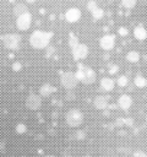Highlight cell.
<instances>
[{
	"label": "cell",
	"instance_id": "1",
	"mask_svg": "<svg viewBox=\"0 0 147 157\" xmlns=\"http://www.w3.org/2000/svg\"><path fill=\"white\" fill-rule=\"evenodd\" d=\"M51 37H53V33L51 32H45V31L37 29V31H34L31 34L29 43L36 49H44V48H48L49 47Z\"/></svg>",
	"mask_w": 147,
	"mask_h": 157
},
{
	"label": "cell",
	"instance_id": "2",
	"mask_svg": "<svg viewBox=\"0 0 147 157\" xmlns=\"http://www.w3.org/2000/svg\"><path fill=\"white\" fill-rule=\"evenodd\" d=\"M76 76L78 78L80 82H82L83 85H92L96 82L97 80V75L96 71L83 64H78L77 65V70H76Z\"/></svg>",
	"mask_w": 147,
	"mask_h": 157
},
{
	"label": "cell",
	"instance_id": "3",
	"mask_svg": "<svg viewBox=\"0 0 147 157\" xmlns=\"http://www.w3.org/2000/svg\"><path fill=\"white\" fill-rule=\"evenodd\" d=\"M65 121L70 128H78L83 123V113L77 108L69 109L65 114Z\"/></svg>",
	"mask_w": 147,
	"mask_h": 157
},
{
	"label": "cell",
	"instance_id": "4",
	"mask_svg": "<svg viewBox=\"0 0 147 157\" xmlns=\"http://www.w3.org/2000/svg\"><path fill=\"white\" fill-rule=\"evenodd\" d=\"M78 82L80 81L76 76V72H74V71H64V72L60 74V83L67 91L74 90L77 86Z\"/></svg>",
	"mask_w": 147,
	"mask_h": 157
},
{
	"label": "cell",
	"instance_id": "5",
	"mask_svg": "<svg viewBox=\"0 0 147 157\" xmlns=\"http://www.w3.org/2000/svg\"><path fill=\"white\" fill-rule=\"evenodd\" d=\"M1 40L4 42V45L9 49H18L20 48V44H21V37L16 33H6V34H2L1 37Z\"/></svg>",
	"mask_w": 147,
	"mask_h": 157
},
{
	"label": "cell",
	"instance_id": "6",
	"mask_svg": "<svg viewBox=\"0 0 147 157\" xmlns=\"http://www.w3.org/2000/svg\"><path fill=\"white\" fill-rule=\"evenodd\" d=\"M71 52H72V56H74V59L75 60H83V59H86L87 56H88V53H89V50H88V47L86 45V44H83V43H78L75 48H72L71 49Z\"/></svg>",
	"mask_w": 147,
	"mask_h": 157
},
{
	"label": "cell",
	"instance_id": "7",
	"mask_svg": "<svg viewBox=\"0 0 147 157\" xmlns=\"http://www.w3.org/2000/svg\"><path fill=\"white\" fill-rule=\"evenodd\" d=\"M26 105H27L28 109H32V110L39 109L40 105H42V96L36 94V93L28 94L27 98H26Z\"/></svg>",
	"mask_w": 147,
	"mask_h": 157
},
{
	"label": "cell",
	"instance_id": "8",
	"mask_svg": "<svg viewBox=\"0 0 147 157\" xmlns=\"http://www.w3.org/2000/svg\"><path fill=\"white\" fill-rule=\"evenodd\" d=\"M31 21H32V17H31V13L29 12H26L23 15H21L20 17H17L16 20V26L20 31H27L29 27H31Z\"/></svg>",
	"mask_w": 147,
	"mask_h": 157
},
{
	"label": "cell",
	"instance_id": "9",
	"mask_svg": "<svg viewBox=\"0 0 147 157\" xmlns=\"http://www.w3.org/2000/svg\"><path fill=\"white\" fill-rule=\"evenodd\" d=\"M99 45L103 50H111L115 45V36L113 34H104L99 39Z\"/></svg>",
	"mask_w": 147,
	"mask_h": 157
},
{
	"label": "cell",
	"instance_id": "10",
	"mask_svg": "<svg viewBox=\"0 0 147 157\" xmlns=\"http://www.w3.org/2000/svg\"><path fill=\"white\" fill-rule=\"evenodd\" d=\"M109 99L110 98L107 94H98L93 99V105H94V108H97L99 110H105L109 105Z\"/></svg>",
	"mask_w": 147,
	"mask_h": 157
},
{
	"label": "cell",
	"instance_id": "11",
	"mask_svg": "<svg viewBox=\"0 0 147 157\" xmlns=\"http://www.w3.org/2000/svg\"><path fill=\"white\" fill-rule=\"evenodd\" d=\"M80 18H81V11H80V9L71 7V9L66 10V12H65V20L67 22L74 23V22H77Z\"/></svg>",
	"mask_w": 147,
	"mask_h": 157
},
{
	"label": "cell",
	"instance_id": "12",
	"mask_svg": "<svg viewBox=\"0 0 147 157\" xmlns=\"http://www.w3.org/2000/svg\"><path fill=\"white\" fill-rule=\"evenodd\" d=\"M118 105L123 110H129L131 108V105H132V97L130 94H127V93L121 94L118 98Z\"/></svg>",
	"mask_w": 147,
	"mask_h": 157
},
{
	"label": "cell",
	"instance_id": "13",
	"mask_svg": "<svg viewBox=\"0 0 147 157\" xmlns=\"http://www.w3.org/2000/svg\"><path fill=\"white\" fill-rule=\"evenodd\" d=\"M115 87V81L111 78V77H103L100 80V88L104 91V92H110L113 91Z\"/></svg>",
	"mask_w": 147,
	"mask_h": 157
},
{
	"label": "cell",
	"instance_id": "14",
	"mask_svg": "<svg viewBox=\"0 0 147 157\" xmlns=\"http://www.w3.org/2000/svg\"><path fill=\"white\" fill-rule=\"evenodd\" d=\"M134 37L137 40H145L147 38V29L143 26H141V25L136 26L134 28Z\"/></svg>",
	"mask_w": 147,
	"mask_h": 157
},
{
	"label": "cell",
	"instance_id": "15",
	"mask_svg": "<svg viewBox=\"0 0 147 157\" xmlns=\"http://www.w3.org/2000/svg\"><path fill=\"white\" fill-rule=\"evenodd\" d=\"M54 92H56V88L53 87V86L49 85V83H44V85H42L40 88H39V94L43 96V97H48V96H50V94L54 93Z\"/></svg>",
	"mask_w": 147,
	"mask_h": 157
},
{
	"label": "cell",
	"instance_id": "16",
	"mask_svg": "<svg viewBox=\"0 0 147 157\" xmlns=\"http://www.w3.org/2000/svg\"><path fill=\"white\" fill-rule=\"evenodd\" d=\"M134 85L137 88H145V87H147V77L142 76L141 74L136 75L135 78H134Z\"/></svg>",
	"mask_w": 147,
	"mask_h": 157
},
{
	"label": "cell",
	"instance_id": "17",
	"mask_svg": "<svg viewBox=\"0 0 147 157\" xmlns=\"http://www.w3.org/2000/svg\"><path fill=\"white\" fill-rule=\"evenodd\" d=\"M140 53L138 52H136V50H130L127 54H126V60L129 61V63H131V64H136V63H138L140 61Z\"/></svg>",
	"mask_w": 147,
	"mask_h": 157
},
{
	"label": "cell",
	"instance_id": "18",
	"mask_svg": "<svg viewBox=\"0 0 147 157\" xmlns=\"http://www.w3.org/2000/svg\"><path fill=\"white\" fill-rule=\"evenodd\" d=\"M26 12H28V9H27V6H26L24 4H16V5H15V7H13V13H15L17 17H20L21 15H23V13H26Z\"/></svg>",
	"mask_w": 147,
	"mask_h": 157
},
{
	"label": "cell",
	"instance_id": "19",
	"mask_svg": "<svg viewBox=\"0 0 147 157\" xmlns=\"http://www.w3.org/2000/svg\"><path fill=\"white\" fill-rule=\"evenodd\" d=\"M116 85L119 87H126V86H129V77L126 75H120L116 78Z\"/></svg>",
	"mask_w": 147,
	"mask_h": 157
},
{
	"label": "cell",
	"instance_id": "20",
	"mask_svg": "<svg viewBox=\"0 0 147 157\" xmlns=\"http://www.w3.org/2000/svg\"><path fill=\"white\" fill-rule=\"evenodd\" d=\"M92 13V17H93V20L94 21H98V20H100V18H103V16H104V10L103 9H100L99 6L93 11V12H91Z\"/></svg>",
	"mask_w": 147,
	"mask_h": 157
},
{
	"label": "cell",
	"instance_id": "21",
	"mask_svg": "<svg viewBox=\"0 0 147 157\" xmlns=\"http://www.w3.org/2000/svg\"><path fill=\"white\" fill-rule=\"evenodd\" d=\"M137 4V0H121V5L125 7V9H134Z\"/></svg>",
	"mask_w": 147,
	"mask_h": 157
},
{
	"label": "cell",
	"instance_id": "22",
	"mask_svg": "<svg viewBox=\"0 0 147 157\" xmlns=\"http://www.w3.org/2000/svg\"><path fill=\"white\" fill-rule=\"evenodd\" d=\"M78 43H80V42H78V38H77L74 33H70V36H69V45H70V48H71V49L75 48Z\"/></svg>",
	"mask_w": 147,
	"mask_h": 157
},
{
	"label": "cell",
	"instance_id": "23",
	"mask_svg": "<svg viewBox=\"0 0 147 157\" xmlns=\"http://www.w3.org/2000/svg\"><path fill=\"white\" fill-rule=\"evenodd\" d=\"M97 7H98V4H97L94 0H89V1L87 2V9H88L91 12H93Z\"/></svg>",
	"mask_w": 147,
	"mask_h": 157
},
{
	"label": "cell",
	"instance_id": "24",
	"mask_svg": "<svg viewBox=\"0 0 147 157\" xmlns=\"http://www.w3.org/2000/svg\"><path fill=\"white\" fill-rule=\"evenodd\" d=\"M26 130H27V126H26L23 123H20V124L16 125V131H17L18 134H24Z\"/></svg>",
	"mask_w": 147,
	"mask_h": 157
},
{
	"label": "cell",
	"instance_id": "25",
	"mask_svg": "<svg viewBox=\"0 0 147 157\" xmlns=\"http://www.w3.org/2000/svg\"><path fill=\"white\" fill-rule=\"evenodd\" d=\"M118 34H119V36H121V37H126V36L129 34V29H127L126 27L121 26V27H119V28H118Z\"/></svg>",
	"mask_w": 147,
	"mask_h": 157
},
{
	"label": "cell",
	"instance_id": "26",
	"mask_svg": "<svg viewBox=\"0 0 147 157\" xmlns=\"http://www.w3.org/2000/svg\"><path fill=\"white\" fill-rule=\"evenodd\" d=\"M118 71H119V66L116 64H111L109 66V74L110 75H115V74H118Z\"/></svg>",
	"mask_w": 147,
	"mask_h": 157
},
{
	"label": "cell",
	"instance_id": "27",
	"mask_svg": "<svg viewBox=\"0 0 147 157\" xmlns=\"http://www.w3.org/2000/svg\"><path fill=\"white\" fill-rule=\"evenodd\" d=\"M85 131H82V130H80V131H76V134H75V137L77 139V140H83L85 139Z\"/></svg>",
	"mask_w": 147,
	"mask_h": 157
},
{
	"label": "cell",
	"instance_id": "28",
	"mask_svg": "<svg viewBox=\"0 0 147 157\" xmlns=\"http://www.w3.org/2000/svg\"><path fill=\"white\" fill-rule=\"evenodd\" d=\"M65 97H66L67 101H72V99H75V93H74L71 90H69V91L66 92V96H65Z\"/></svg>",
	"mask_w": 147,
	"mask_h": 157
},
{
	"label": "cell",
	"instance_id": "29",
	"mask_svg": "<svg viewBox=\"0 0 147 157\" xmlns=\"http://www.w3.org/2000/svg\"><path fill=\"white\" fill-rule=\"evenodd\" d=\"M21 69H22V65H21V63L16 61V63H13V64H12V70H13V71H20Z\"/></svg>",
	"mask_w": 147,
	"mask_h": 157
},
{
	"label": "cell",
	"instance_id": "30",
	"mask_svg": "<svg viewBox=\"0 0 147 157\" xmlns=\"http://www.w3.org/2000/svg\"><path fill=\"white\" fill-rule=\"evenodd\" d=\"M134 157H147V153H145L143 151H135Z\"/></svg>",
	"mask_w": 147,
	"mask_h": 157
},
{
	"label": "cell",
	"instance_id": "31",
	"mask_svg": "<svg viewBox=\"0 0 147 157\" xmlns=\"http://www.w3.org/2000/svg\"><path fill=\"white\" fill-rule=\"evenodd\" d=\"M53 53H54V48H53V47H48V48H47V54H48V55H51Z\"/></svg>",
	"mask_w": 147,
	"mask_h": 157
},
{
	"label": "cell",
	"instance_id": "32",
	"mask_svg": "<svg viewBox=\"0 0 147 157\" xmlns=\"http://www.w3.org/2000/svg\"><path fill=\"white\" fill-rule=\"evenodd\" d=\"M26 1H27V2H28V4H33V2H34V1H36V0H26Z\"/></svg>",
	"mask_w": 147,
	"mask_h": 157
},
{
	"label": "cell",
	"instance_id": "33",
	"mask_svg": "<svg viewBox=\"0 0 147 157\" xmlns=\"http://www.w3.org/2000/svg\"><path fill=\"white\" fill-rule=\"evenodd\" d=\"M44 157H55V156H53V155H47V156H44Z\"/></svg>",
	"mask_w": 147,
	"mask_h": 157
},
{
	"label": "cell",
	"instance_id": "34",
	"mask_svg": "<svg viewBox=\"0 0 147 157\" xmlns=\"http://www.w3.org/2000/svg\"><path fill=\"white\" fill-rule=\"evenodd\" d=\"M146 123H147V115H146Z\"/></svg>",
	"mask_w": 147,
	"mask_h": 157
},
{
	"label": "cell",
	"instance_id": "35",
	"mask_svg": "<svg viewBox=\"0 0 147 157\" xmlns=\"http://www.w3.org/2000/svg\"><path fill=\"white\" fill-rule=\"evenodd\" d=\"M85 157H91V156H85Z\"/></svg>",
	"mask_w": 147,
	"mask_h": 157
}]
</instances>
